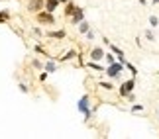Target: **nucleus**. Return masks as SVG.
<instances>
[{"label": "nucleus", "mask_w": 159, "mask_h": 139, "mask_svg": "<svg viewBox=\"0 0 159 139\" xmlns=\"http://www.w3.org/2000/svg\"><path fill=\"white\" fill-rule=\"evenodd\" d=\"M84 37H87V41H94V37H96V33L93 32V29H89V32L84 33Z\"/></svg>", "instance_id": "nucleus-28"}, {"label": "nucleus", "mask_w": 159, "mask_h": 139, "mask_svg": "<svg viewBox=\"0 0 159 139\" xmlns=\"http://www.w3.org/2000/svg\"><path fill=\"white\" fill-rule=\"evenodd\" d=\"M132 90H136V76H132V78H128V80L120 82V86H118V94H120V98H126V96L130 94Z\"/></svg>", "instance_id": "nucleus-4"}, {"label": "nucleus", "mask_w": 159, "mask_h": 139, "mask_svg": "<svg viewBox=\"0 0 159 139\" xmlns=\"http://www.w3.org/2000/svg\"><path fill=\"white\" fill-rule=\"evenodd\" d=\"M124 65H126V71H130V75H132V76H138V67H134L130 61H126Z\"/></svg>", "instance_id": "nucleus-19"}, {"label": "nucleus", "mask_w": 159, "mask_h": 139, "mask_svg": "<svg viewBox=\"0 0 159 139\" xmlns=\"http://www.w3.org/2000/svg\"><path fill=\"white\" fill-rule=\"evenodd\" d=\"M32 33L35 35V37H43V35H45V32H43L41 28H38V26H35V28H32Z\"/></svg>", "instance_id": "nucleus-22"}, {"label": "nucleus", "mask_w": 159, "mask_h": 139, "mask_svg": "<svg viewBox=\"0 0 159 139\" xmlns=\"http://www.w3.org/2000/svg\"><path fill=\"white\" fill-rule=\"evenodd\" d=\"M84 8H81V6H77V10L73 12V16L69 18V22H71V26H79V24H81L83 20H84Z\"/></svg>", "instance_id": "nucleus-6"}, {"label": "nucleus", "mask_w": 159, "mask_h": 139, "mask_svg": "<svg viewBox=\"0 0 159 139\" xmlns=\"http://www.w3.org/2000/svg\"><path fill=\"white\" fill-rule=\"evenodd\" d=\"M126 72V65L120 61H114L112 65H106L104 67V76H108L110 80H118V78Z\"/></svg>", "instance_id": "nucleus-2"}, {"label": "nucleus", "mask_w": 159, "mask_h": 139, "mask_svg": "<svg viewBox=\"0 0 159 139\" xmlns=\"http://www.w3.org/2000/svg\"><path fill=\"white\" fill-rule=\"evenodd\" d=\"M108 47H110V51H112L114 55H116V59H118L120 63H126V61H128V59H126V53H124V49H120V47H118V45H114V43H110Z\"/></svg>", "instance_id": "nucleus-10"}, {"label": "nucleus", "mask_w": 159, "mask_h": 139, "mask_svg": "<svg viewBox=\"0 0 159 139\" xmlns=\"http://www.w3.org/2000/svg\"><path fill=\"white\" fill-rule=\"evenodd\" d=\"M139 4H148V0H139Z\"/></svg>", "instance_id": "nucleus-32"}, {"label": "nucleus", "mask_w": 159, "mask_h": 139, "mask_svg": "<svg viewBox=\"0 0 159 139\" xmlns=\"http://www.w3.org/2000/svg\"><path fill=\"white\" fill-rule=\"evenodd\" d=\"M102 61H104V65H112L114 61H118V59H116V55L112 51H106L104 53V59H102Z\"/></svg>", "instance_id": "nucleus-16"}, {"label": "nucleus", "mask_w": 159, "mask_h": 139, "mask_svg": "<svg viewBox=\"0 0 159 139\" xmlns=\"http://www.w3.org/2000/svg\"><path fill=\"white\" fill-rule=\"evenodd\" d=\"M104 47H93V49L89 51V61H102V59H104Z\"/></svg>", "instance_id": "nucleus-7"}, {"label": "nucleus", "mask_w": 159, "mask_h": 139, "mask_svg": "<svg viewBox=\"0 0 159 139\" xmlns=\"http://www.w3.org/2000/svg\"><path fill=\"white\" fill-rule=\"evenodd\" d=\"M47 78H49V72H47V71H43V72H39V75H38V80L39 82H45Z\"/></svg>", "instance_id": "nucleus-26"}, {"label": "nucleus", "mask_w": 159, "mask_h": 139, "mask_svg": "<svg viewBox=\"0 0 159 139\" xmlns=\"http://www.w3.org/2000/svg\"><path fill=\"white\" fill-rule=\"evenodd\" d=\"M98 86H100V88H104V90H114V88H116V86H114V84L110 82V80H106V82H104V80L98 82Z\"/></svg>", "instance_id": "nucleus-20"}, {"label": "nucleus", "mask_w": 159, "mask_h": 139, "mask_svg": "<svg viewBox=\"0 0 159 139\" xmlns=\"http://www.w3.org/2000/svg\"><path fill=\"white\" fill-rule=\"evenodd\" d=\"M149 26L151 28H157L159 26V18L157 16H149Z\"/></svg>", "instance_id": "nucleus-27"}, {"label": "nucleus", "mask_w": 159, "mask_h": 139, "mask_svg": "<svg viewBox=\"0 0 159 139\" xmlns=\"http://www.w3.org/2000/svg\"><path fill=\"white\" fill-rule=\"evenodd\" d=\"M59 6H61V4H59V0H45L43 10H47V12H51V14H55Z\"/></svg>", "instance_id": "nucleus-12"}, {"label": "nucleus", "mask_w": 159, "mask_h": 139, "mask_svg": "<svg viewBox=\"0 0 159 139\" xmlns=\"http://www.w3.org/2000/svg\"><path fill=\"white\" fill-rule=\"evenodd\" d=\"M34 51H35V53H41V55H45V57H51L49 53L45 51V47L41 45V43H35V45H34Z\"/></svg>", "instance_id": "nucleus-18"}, {"label": "nucleus", "mask_w": 159, "mask_h": 139, "mask_svg": "<svg viewBox=\"0 0 159 139\" xmlns=\"http://www.w3.org/2000/svg\"><path fill=\"white\" fill-rule=\"evenodd\" d=\"M63 6H65V10H63L65 18H71V16H73V12L77 10V4L73 2V0H69V2H67V4H63Z\"/></svg>", "instance_id": "nucleus-13"}, {"label": "nucleus", "mask_w": 159, "mask_h": 139, "mask_svg": "<svg viewBox=\"0 0 159 139\" xmlns=\"http://www.w3.org/2000/svg\"><path fill=\"white\" fill-rule=\"evenodd\" d=\"M43 71H47L49 75L57 72V57H47V61L43 63Z\"/></svg>", "instance_id": "nucleus-9"}, {"label": "nucleus", "mask_w": 159, "mask_h": 139, "mask_svg": "<svg viewBox=\"0 0 159 139\" xmlns=\"http://www.w3.org/2000/svg\"><path fill=\"white\" fill-rule=\"evenodd\" d=\"M67 2H69V0H59V4H67Z\"/></svg>", "instance_id": "nucleus-31"}, {"label": "nucleus", "mask_w": 159, "mask_h": 139, "mask_svg": "<svg viewBox=\"0 0 159 139\" xmlns=\"http://www.w3.org/2000/svg\"><path fill=\"white\" fill-rule=\"evenodd\" d=\"M77 112H79V114H83L84 122H90V119H93L94 110L90 108V94H83L81 98L77 100Z\"/></svg>", "instance_id": "nucleus-1"}, {"label": "nucleus", "mask_w": 159, "mask_h": 139, "mask_svg": "<svg viewBox=\"0 0 159 139\" xmlns=\"http://www.w3.org/2000/svg\"><path fill=\"white\" fill-rule=\"evenodd\" d=\"M43 6H45V0H30L26 4V10L30 14H38L39 10H43Z\"/></svg>", "instance_id": "nucleus-5"}, {"label": "nucleus", "mask_w": 159, "mask_h": 139, "mask_svg": "<svg viewBox=\"0 0 159 139\" xmlns=\"http://www.w3.org/2000/svg\"><path fill=\"white\" fill-rule=\"evenodd\" d=\"M126 100H128V102H136V92H134V90H132V92L126 96Z\"/></svg>", "instance_id": "nucleus-29"}, {"label": "nucleus", "mask_w": 159, "mask_h": 139, "mask_svg": "<svg viewBox=\"0 0 159 139\" xmlns=\"http://www.w3.org/2000/svg\"><path fill=\"white\" fill-rule=\"evenodd\" d=\"M45 37H49V39H65L67 32L65 29H49V32H45Z\"/></svg>", "instance_id": "nucleus-11"}, {"label": "nucleus", "mask_w": 159, "mask_h": 139, "mask_svg": "<svg viewBox=\"0 0 159 139\" xmlns=\"http://www.w3.org/2000/svg\"><path fill=\"white\" fill-rule=\"evenodd\" d=\"M77 28H79V33H83V35H84V33H87L89 29H90V24H89V20H87V18H84V20H83L81 24H79Z\"/></svg>", "instance_id": "nucleus-15"}, {"label": "nucleus", "mask_w": 159, "mask_h": 139, "mask_svg": "<svg viewBox=\"0 0 159 139\" xmlns=\"http://www.w3.org/2000/svg\"><path fill=\"white\" fill-rule=\"evenodd\" d=\"M151 4H159V0H151Z\"/></svg>", "instance_id": "nucleus-33"}, {"label": "nucleus", "mask_w": 159, "mask_h": 139, "mask_svg": "<svg viewBox=\"0 0 159 139\" xmlns=\"http://www.w3.org/2000/svg\"><path fill=\"white\" fill-rule=\"evenodd\" d=\"M102 41H104V45H106V47H108V45H110V43H112V41H110V39H108V37H102Z\"/></svg>", "instance_id": "nucleus-30"}, {"label": "nucleus", "mask_w": 159, "mask_h": 139, "mask_svg": "<svg viewBox=\"0 0 159 139\" xmlns=\"http://www.w3.org/2000/svg\"><path fill=\"white\" fill-rule=\"evenodd\" d=\"M10 12L8 10H0V24H8L10 22Z\"/></svg>", "instance_id": "nucleus-17"}, {"label": "nucleus", "mask_w": 159, "mask_h": 139, "mask_svg": "<svg viewBox=\"0 0 159 139\" xmlns=\"http://www.w3.org/2000/svg\"><path fill=\"white\" fill-rule=\"evenodd\" d=\"M143 108H145L143 104H132V106H130V112H132V114H136V112H143Z\"/></svg>", "instance_id": "nucleus-21"}, {"label": "nucleus", "mask_w": 159, "mask_h": 139, "mask_svg": "<svg viewBox=\"0 0 159 139\" xmlns=\"http://www.w3.org/2000/svg\"><path fill=\"white\" fill-rule=\"evenodd\" d=\"M84 67H87V69H93V71L104 72V67H106V65H100L98 61H87V63H84Z\"/></svg>", "instance_id": "nucleus-14"}, {"label": "nucleus", "mask_w": 159, "mask_h": 139, "mask_svg": "<svg viewBox=\"0 0 159 139\" xmlns=\"http://www.w3.org/2000/svg\"><path fill=\"white\" fill-rule=\"evenodd\" d=\"M18 90H20L22 94H28L30 92V86H28L26 82H18Z\"/></svg>", "instance_id": "nucleus-23"}, {"label": "nucleus", "mask_w": 159, "mask_h": 139, "mask_svg": "<svg viewBox=\"0 0 159 139\" xmlns=\"http://www.w3.org/2000/svg\"><path fill=\"white\" fill-rule=\"evenodd\" d=\"M77 57H79V51L77 49H69L61 57H57V63H69V61H73V59H77Z\"/></svg>", "instance_id": "nucleus-8"}, {"label": "nucleus", "mask_w": 159, "mask_h": 139, "mask_svg": "<svg viewBox=\"0 0 159 139\" xmlns=\"http://www.w3.org/2000/svg\"><path fill=\"white\" fill-rule=\"evenodd\" d=\"M143 35H145V39H148V41H151V43H153V41H155V33L151 32V29H148V32H145Z\"/></svg>", "instance_id": "nucleus-25"}, {"label": "nucleus", "mask_w": 159, "mask_h": 139, "mask_svg": "<svg viewBox=\"0 0 159 139\" xmlns=\"http://www.w3.org/2000/svg\"><path fill=\"white\" fill-rule=\"evenodd\" d=\"M32 67L38 69V71H43V63H41L39 59H34V61H32Z\"/></svg>", "instance_id": "nucleus-24"}, {"label": "nucleus", "mask_w": 159, "mask_h": 139, "mask_svg": "<svg viewBox=\"0 0 159 139\" xmlns=\"http://www.w3.org/2000/svg\"><path fill=\"white\" fill-rule=\"evenodd\" d=\"M34 16H35V22L41 24V26H55V24H57L55 14H51V12H47V10H39L38 14H34Z\"/></svg>", "instance_id": "nucleus-3"}]
</instances>
